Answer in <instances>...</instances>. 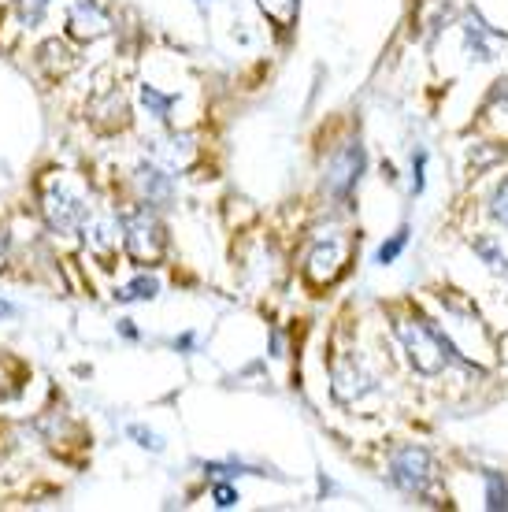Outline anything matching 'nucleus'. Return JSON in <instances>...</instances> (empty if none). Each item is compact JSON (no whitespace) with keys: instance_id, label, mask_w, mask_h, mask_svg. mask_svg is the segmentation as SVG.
Instances as JSON below:
<instances>
[{"instance_id":"f257e3e1","label":"nucleus","mask_w":508,"mask_h":512,"mask_svg":"<svg viewBox=\"0 0 508 512\" xmlns=\"http://www.w3.org/2000/svg\"><path fill=\"white\" fill-rule=\"evenodd\" d=\"M394 331H397V338H401V346H405V353H408V360H412V368H416V372L438 375L445 364H464V368H471L468 360L457 353V346H453V342H449L434 323L397 320Z\"/></svg>"},{"instance_id":"f03ea898","label":"nucleus","mask_w":508,"mask_h":512,"mask_svg":"<svg viewBox=\"0 0 508 512\" xmlns=\"http://www.w3.org/2000/svg\"><path fill=\"white\" fill-rule=\"evenodd\" d=\"M41 212H45V223L60 234L78 231L89 219V205L60 179L45 182V190H41Z\"/></svg>"},{"instance_id":"7ed1b4c3","label":"nucleus","mask_w":508,"mask_h":512,"mask_svg":"<svg viewBox=\"0 0 508 512\" xmlns=\"http://www.w3.org/2000/svg\"><path fill=\"white\" fill-rule=\"evenodd\" d=\"M123 245H127V253L134 264H156L160 256H164V227H160V219L149 212V208H138V212H130L123 219Z\"/></svg>"},{"instance_id":"20e7f679","label":"nucleus","mask_w":508,"mask_h":512,"mask_svg":"<svg viewBox=\"0 0 508 512\" xmlns=\"http://www.w3.org/2000/svg\"><path fill=\"white\" fill-rule=\"evenodd\" d=\"M390 479H394V487H401L405 494H427L434 479L431 453L420 446L397 449L394 457H390Z\"/></svg>"},{"instance_id":"39448f33","label":"nucleus","mask_w":508,"mask_h":512,"mask_svg":"<svg viewBox=\"0 0 508 512\" xmlns=\"http://www.w3.org/2000/svg\"><path fill=\"white\" fill-rule=\"evenodd\" d=\"M349 249L353 242L349 238H327V242H319L308 256V282L312 286H331L338 275L345 271V260H349Z\"/></svg>"},{"instance_id":"423d86ee","label":"nucleus","mask_w":508,"mask_h":512,"mask_svg":"<svg viewBox=\"0 0 508 512\" xmlns=\"http://www.w3.org/2000/svg\"><path fill=\"white\" fill-rule=\"evenodd\" d=\"M67 34L78 41H97L104 34H112V19L93 4V0H78L67 12Z\"/></svg>"},{"instance_id":"0eeeda50","label":"nucleus","mask_w":508,"mask_h":512,"mask_svg":"<svg viewBox=\"0 0 508 512\" xmlns=\"http://www.w3.org/2000/svg\"><path fill=\"white\" fill-rule=\"evenodd\" d=\"M360 171H364V149H360V145H345L342 153L331 160V167H327V186H331L338 197H345V193L356 186Z\"/></svg>"},{"instance_id":"6e6552de","label":"nucleus","mask_w":508,"mask_h":512,"mask_svg":"<svg viewBox=\"0 0 508 512\" xmlns=\"http://www.w3.org/2000/svg\"><path fill=\"white\" fill-rule=\"evenodd\" d=\"M371 390V375L356 364V360H338L334 364V397L338 401H356V397H364Z\"/></svg>"},{"instance_id":"1a4fd4ad","label":"nucleus","mask_w":508,"mask_h":512,"mask_svg":"<svg viewBox=\"0 0 508 512\" xmlns=\"http://www.w3.org/2000/svg\"><path fill=\"white\" fill-rule=\"evenodd\" d=\"M86 227V242L89 249L101 256V260H108V256L119 249V234H123V223L115 216H97V219H86L82 223Z\"/></svg>"},{"instance_id":"9d476101","label":"nucleus","mask_w":508,"mask_h":512,"mask_svg":"<svg viewBox=\"0 0 508 512\" xmlns=\"http://www.w3.org/2000/svg\"><path fill=\"white\" fill-rule=\"evenodd\" d=\"M134 182H138L141 201H149V205H167V201L175 197V182H171V175H164L156 164H141Z\"/></svg>"},{"instance_id":"9b49d317","label":"nucleus","mask_w":508,"mask_h":512,"mask_svg":"<svg viewBox=\"0 0 508 512\" xmlns=\"http://www.w3.org/2000/svg\"><path fill=\"white\" fill-rule=\"evenodd\" d=\"M464 34H468V49L475 52L479 60H494L497 45L505 41L494 26H486V19L479 12H471L468 19H464Z\"/></svg>"},{"instance_id":"f8f14e48","label":"nucleus","mask_w":508,"mask_h":512,"mask_svg":"<svg viewBox=\"0 0 508 512\" xmlns=\"http://www.w3.org/2000/svg\"><path fill=\"white\" fill-rule=\"evenodd\" d=\"M38 64L45 67L52 78H60V75H67L78 60H75V52L67 49V45H60V41H45V45L38 49Z\"/></svg>"},{"instance_id":"ddd939ff","label":"nucleus","mask_w":508,"mask_h":512,"mask_svg":"<svg viewBox=\"0 0 508 512\" xmlns=\"http://www.w3.org/2000/svg\"><path fill=\"white\" fill-rule=\"evenodd\" d=\"M256 4H260V12H264L275 26H282V30H290V26L297 23L301 0H256Z\"/></svg>"},{"instance_id":"4468645a","label":"nucleus","mask_w":508,"mask_h":512,"mask_svg":"<svg viewBox=\"0 0 508 512\" xmlns=\"http://www.w3.org/2000/svg\"><path fill=\"white\" fill-rule=\"evenodd\" d=\"M156 294H160V282H156L153 275H138V279L127 282V286L119 290L123 301H153Z\"/></svg>"},{"instance_id":"2eb2a0df","label":"nucleus","mask_w":508,"mask_h":512,"mask_svg":"<svg viewBox=\"0 0 508 512\" xmlns=\"http://www.w3.org/2000/svg\"><path fill=\"white\" fill-rule=\"evenodd\" d=\"M486 509H508V483L501 472H486Z\"/></svg>"},{"instance_id":"dca6fc26","label":"nucleus","mask_w":508,"mask_h":512,"mask_svg":"<svg viewBox=\"0 0 508 512\" xmlns=\"http://www.w3.org/2000/svg\"><path fill=\"white\" fill-rule=\"evenodd\" d=\"M141 104L149 108V116L167 119V116H171V104H175V97H171V93L153 90V86H141Z\"/></svg>"},{"instance_id":"f3484780","label":"nucleus","mask_w":508,"mask_h":512,"mask_svg":"<svg viewBox=\"0 0 508 512\" xmlns=\"http://www.w3.org/2000/svg\"><path fill=\"white\" fill-rule=\"evenodd\" d=\"M15 364H19V360H12V357H0V397H4V401H8V397H15L19 394V390H23V375H8L15 368Z\"/></svg>"},{"instance_id":"a211bd4d","label":"nucleus","mask_w":508,"mask_h":512,"mask_svg":"<svg viewBox=\"0 0 508 512\" xmlns=\"http://www.w3.org/2000/svg\"><path fill=\"white\" fill-rule=\"evenodd\" d=\"M49 12V0H19V19L26 26H38Z\"/></svg>"},{"instance_id":"6ab92c4d","label":"nucleus","mask_w":508,"mask_h":512,"mask_svg":"<svg viewBox=\"0 0 508 512\" xmlns=\"http://www.w3.org/2000/svg\"><path fill=\"white\" fill-rule=\"evenodd\" d=\"M408 245V227H401V231L394 234V238H390V242L382 245L379 249V264H394L397 256H401V249H405Z\"/></svg>"},{"instance_id":"aec40b11","label":"nucleus","mask_w":508,"mask_h":512,"mask_svg":"<svg viewBox=\"0 0 508 512\" xmlns=\"http://www.w3.org/2000/svg\"><path fill=\"white\" fill-rule=\"evenodd\" d=\"M490 212H494V219L497 223H505L508 227V179L501 182L494 190V201H490Z\"/></svg>"},{"instance_id":"412c9836","label":"nucleus","mask_w":508,"mask_h":512,"mask_svg":"<svg viewBox=\"0 0 508 512\" xmlns=\"http://www.w3.org/2000/svg\"><path fill=\"white\" fill-rule=\"evenodd\" d=\"M212 498H216L219 509H234V505H238V490L227 487V483H216V490H212Z\"/></svg>"},{"instance_id":"4be33fe9","label":"nucleus","mask_w":508,"mask_h":512,"mask_svg":"<svg viewBox=\"0 0 508 512\" xmlns=\"http://www.w3.org/2000/svg\"><path fill=\"white\" fill-rule=\"evenodd\" d=\"M204 472L212 475V479H216V483H223V479H234V475H242L245 468H242V464H208V468H204Z\"/></svg>"},{"instance_id":"5701e85b","label":"nucleus","mask_w":508,"mask_h":512,"mask_svg":"<svg viewBox=\"0 0 508 512\" xmlns=\"http://www.w3.org/2000/svg\"><path fill=\"white\" fill-rule=\"evenodd\" d=\"M423 164H427V153L412 156V193H423Z\"/></svg>"},{"instance_id":"b1692460","label":"nucleus","mask_w":508,"mask_h":512,"mask_svg":"<svg viewBox=\"0 0 508 512\" xmlns=\"http://www.w3.org/2000/svg\"><path fill=\"white\" fill-rule=\"evenodd\" d=\"M475 249H479V253H483L486 260H490V268L501 271V268H505V264H508L505 256H501V253H497V249H494V242H479V245H475Z\"/></svg>"},{"instance_id":"393cba45","label":"nucleus","mask_w":508,"mask_h":512,"mask_svg":"<svg viewBox=\"0 0 508 512\" xmlns=\"http://www.w3.org/2000/svg\"><path fill=\"white\" fill-rule=\"evenodd\" d=\"M130 435L141 438V446H145V449H160V438L149 435V431H141V427H130Z\"/></svg>"},{"instance_id":"a878e982","label":"nucleus","mask_w":508,"mask_h":512,"mask_svg":"<svg viewBox=\"0 0 508 512\" xmlns=\"http://www.w3.org/2000/svg\"><path fill=\"white\" fill-rule=\"evenodd\" d=\"M8 253H12V242H8V234L0 231V271H4V264H8Z\"/></svg>"},{"instance_id":"bb28decb","label":"nucleus","mask_w":508,"mask_h":512,"mask_svg":"<svg viewBox=\"0 0 508 512\" xmlns=\"http://www.w3.org/2000/svg\"><path fill=\"white\" fill-rule=\"evenodd\" d=\"M190 346H193V334H182V338L175 342V349H190Z\"/></svg>"},{"instance_id":"cd10ccee","label":"nucleus","mask_w":508,"mask_h":512,"mask_svg":"<svg viewBox=\"0 0 508 512\" xmlns=\"http://www.w3.org/2000/svg\"><path fill=\"white\" fill-rule=\"evenodd\" d=\"M201 4H208V0H201Z\"/></svg>"}]
</instances>
